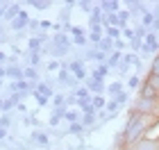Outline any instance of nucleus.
I'll list each match as a JSON object with an SVG mask.
<instances>
[{"label":"nucleus","instance_id":"obj_1","mask_svg":"<svg viewBox=\"0 0 159 150\" xmlns=\"http://www.w3.org/2000/svg\"><path fill=\"white\" fill-rule=\"evenodd\" d=\"M141 52L143 55H159V39H157V34H152V32L146 34L143 46H141Z\"/></svg>","mask_w":159,"mask_h":150},{"label":"nucleus","instance_id":"obj_2","mask_svg":"<svg viewBox=\"0 0 159 150\" xmlns=\"http://www.w3.org/2000/svg\"><path fill=\"white\" fill-rule=\"evenodd\" d=\"M66 68H68V73L75 75V80H84V77H86V70H84V61L82 59H75V61L66 64Z\"/></svg>","mask_w":159,"mask_h":150},{"label":"nucleus","instance_id":"obj_3","mask_svg":"<svg viewBox=\"0 0 159 150\" xmlns=\"http://www.w3.org/2000/svg\"><path fill=\"white\" fill-rule=\"evenodd\" d=\"M125 5H127V11L132 14V16H143L146 11H150L146 2H136V0H127Z\"/></svg>","mask_w":159,"mask_h":150},{"label":"nucleus","instance_id":"obj_4","mask_svg":"<svg viewBox=\"0 0 159 150\" xmlns=\"http://www.w3.org/2000/svg\"><path fill=\"white\" fill-rule=\"evenodd\" d=\"M11 27H14V30H18V32L25 30V27H30V16H27V11H20L18 16L11 20Z\"/></svg>","mask_w":159,"mask_h":150},{"label":"nucleus","instance_id":"obj_5","mask_svg":"<svg viewBox=\"0 0 159 150\" xmlns=\"http://www.w3.org/2000/svg\"><path fill=\"white\" fill-rule=\"evenodd\" d=\"M139 96H141V98H146V100H159V93H157L152 87H150L148 82H143L141 87H139Z\"/></svg>","mask_w":159,"mask_h":150},{"label":"nucleus","instance_id":"obj_6","mask_svg":"<svg viewBox=\"0 0 159 150\" xmlns=\"http://www.w3.org/2000/svg\"><path fill=\"white\" fill-rule=\"evenodd\" d=\"M134 150H159V139H143V141H139L136 146H132Z\"/></svg>","mask_w":159,"mask_h":150},{"label":"nucleus","instance_id":"obj_7","mask_svg":"<svg viewBox=\"0 0 159 150\" xmlns=\"http://www.w3.org/2000/svg\"><path fill=\"white\" fill-rule=\"evenodd\" d=\"M120 61H123V52H118V50H114V52L109 55V57H107V66H109V70L111 68H116V66H120Z\"/></svg>","mask_w":159,"mask_h":150},{"label":"nucleus","instance_id":"obj_8","mask_svg":"<svg viewBox=\"0 0 159 150\" xmlns=\"http://www.w3.org/2000/svg\"><path fill=\"white\" fill-rule=\"evenodd\" d=\"M100 7H102L105 14H118V11H120V9H118V7H120L118 0H111V2H109V0H105V2H100Z\"/></svg>","mask_w":159,"mask_h":150},{"label":"nucleus","instance_id":"obj_9","mask_svg":"<svg viewBox=\"0 0 159 150\" xmlns=\"http://www.w3.org/2000/svg\"><path fill=\"white\" fill-rule=\"evenodd\" d=\"M107 87L102 84V80H89V91L93 96H102V91H105Z\"/></svg>","mask_w":159,"mask_h":150},{"label":"nucleus","instance_id":"obj_10","mask_svg":"<svg viewBox=\"0 0 159 150\" xmlns=\"http://www.w3.org/2000/svg\"><path fill=\"white\" fill-rule=\"evenodd\" d=\"M98 50H100V52H109V50H111V52H114V50H116V48H114V41L109 39V37H105L102 41H100V43L96 46Z\"/></svg>","mask_w":159,"mask_h":150},{"label":"nucleus","instance_id":"obj_11","mask_svg":"<svg viewBox=\"0 0 159 150\" xmlns=\"http://www.w3.org/2000/svg\"><path fill=\"white\" fill-rule=\"evenodd\" d=\"M107 91H109V96H111V98H116V96H120L123 91H125V87H123L120 82H111L109 87H107Z\"/></svg>","mask_w":159,"mask_h":150},{"label":"nucleus","instance_id":"obj_12","mask_svg":"<svg viewBox=\"0 0 159 150\" xmlns=\"http://www.w3.org/2000/svg\"><path fill=\"white\" fill-rule=\"evenodd\" d=\"M7 77H14V80H23V68H18V66H9L7 68Z\"/></svg>","mask_w":159,"mask_h":150},{"label":"nucleus","instance_id":"obj_13","mask_svg":"<svg viewBox=\"0 0 159 150\" xmlns=\"http://www.w3.org/2000/svg\"><path fill=\"white\" fill-rule=\"evenodd\" d=\"M20 11H23V9H20V5H9V7H7V16H5V18H7V20H14Z\"/></svg>","mask_w":159,"mask_h":150},{"label":"nucleus","instance_id":"obj_14","mask_svg":"<svg viewBox=\"0 0 159 150\" xmlns=\"http://www.w3.org/2000/svg\"><path fill=\"white\" fill-rule=\"evenodd\" d=\"M105 34L109 37L111 41H118L123 37V32H120V27H105Z\"/></svg>","mask_w":159,"mask_h":150},{"label":"nucleus","instance_id":"obj_15","mask_svg":"<svg viewBox=\"0 0 159 150\" xmlns=\"http://www.w3.org/2000/svg\"><path fill=\"white\" fill-rule=\"evenodd\" d=\"M148 75H157V77H159V55L152 57V61H150V68H148Z\"/></svg>","mask_w":159,"mask_h":150},{"label":"nucleus","instance_id":"obj_16","mask_svg":"<svg viewBox=\"0 0 159 150\" xmlns=\"http://www.w3.org/2000/svg\"><path fill=\"white\" fill-rule=\"evenodd\" d=\"M120 32H123V39H125L127 43H129V41H132V39L136 37V32H134V30H132V27H129V25H125V27H120Z\"/></svg>","mask_w":159,"mask_h":150},{"label":"nucleus","instance_id":"obj_17","mask_svg":"<svg viewBox=\"0 0 159 150\" xmlns=\"http://www.w3.org/2000/svg\"><path fill=\"white\" fill-rule=\"evenodd\" d=\"M141 77L139 75H129V80H127V89H139L141 87Z\"/></svg>","mask_w":159,"mask_h":150},{"label":"nucleus","instance_id":"obj_18","mask_svg":"<svg viewBox=\"0 0 159 150\" xmlns=\"http://www.w3.org/2000/svg\"><path fill=\"white\" fill-rule=\"evenodd\" d=\"M30 5L34 7V9H39V11H43V9H48V7H50V2H48V0H32Z\"/></svg>","mask_w":159,"mask_h":150},{"label":"nucleus","instance_id":"obj_19","mask_svg":"<svg viewBox=\"0 0 159 150\" xmlns=\"http://www.w3.org/2000/svg\"><path fill=\"white\" fill-rule=\"evenodd\" d=\"M91 102H93V107H96V111H98V109H102V107H107V102H105V98H102V96H93V98H91Z\"/></svg>","mask_w":159,"mask_h":150},{"label":"nucleus","instance_id":"obj_20","mask_svg":"<svg viewBox=\"0 0 159 150\" xmlns=\"http://www.w3.org/2000/svg\"><path fill=\"white\" fill-rule=\"evenodd\" d=\"M89 93H91V91L86 89V87H82V89H75V98H77V100H86V98H91Z\"/></svg>","mask_w":159,"mask_h":150},{"label":"nucleus","instance_id":"obj_21","mask_svg":"<svg viewBox=\"0 0 159 150\" xmlns=\"http://www.w3.org/2000/svg\"><path fill=\"white\" fill-rule=\"evenodd\" d=\"M37 93H41V96H52V89L48 87V84H39V89H37Z\"/></svg>","mask_w":159,"mask_h":150},{"label":"nucleus","instance_id":"obj_22","mask_svg":"<svg viewBox=\"0 0 159 150\" xmlns=\"http://www.w3.org/2000/svg\"><path fill=\"white\" fill-rule=\"evenodd\" d=\"M141 46H143V39H139V37H134L129 41V50H141Z\"/></svg>","mask_w":159,"mask_h":150},{"label":"nucleus","instance_id":"obj_23","mask_svg":"<svg viewBox=\"0 0 159 150\" xmlns=\"http://www.w3.org/2000/svg\"><path fill=\"white\" fill-rule=\"evenodd\" d=\"M23 77H30V80H37V68H32V66H30V68H25V70H23Z\"/></svg>","mask_w":159,"mask_h":150},{"label":"nucleus","instance_id":"obj_24","mask_svg":"<svg viewBox=\"0 0 159 150\" xmlns=\"http://www.w3.org/2000/svg\"><path fill=\"white\" fill-rule=\"evenodd\" d=\"M93 118H96V114H84V116H82V125L89 127V125L93 123Z\"/></svg>","mask_w":159,"mask_h":150},{"label":"nucleus","instance_id":"obj_25","mask_svg":"<svg viewBox=\"0 0 159 150\" xmlns=\"http://www.w3.org/2000/svg\"><path fill=\"white\" fill-rule=\"evenodd\" d=\"M82 130H84V125L80 123V120H77V123H70V134H80Z\"/></svg>","mask_w":159,"mask_h":150},{"label":"nucleus","instance_id":"obj_26","mask_svg":"<svg viewBox=\"0 0 159 150\" xmlns=\"http://www.w3.org/2000/svg\"><path fill=\"white\" fill-rule=\"evenodd\" d=\"M77 5L82 7V11H89V14L96 9V7H93V2H86V0H82V2H77Z\"/></svg>","mask_w":159,"mask_h":150},{"label":"nucleus","instance_id":"obj_27","mask_svg":"<svg viewBox=\"0 0 159 150\" xmlns=\"http://www.w3.org/2000/svg\"><path fill=\"white\" fill-rule=\"evenodd\" d=\"M34 141H37V143H41V146H46V143H48V137H46V134H39V132H37V134H34Z\"/></svg>","mask_w":159,"mask_h":150},{"label":"nucleus","instance_id":"obj_28","mask_svg":"<svg viewBox=\"0 0 159 150\" xmlns=\"http://www.w3.org/2000/svg\"><path fill=\"white\" fill-rule=\"evenodd\" d=\"M39 59H41V57H39V52H32V55H30V61H32V68H37V66H39Z\"/></svg>","mask_w":159,"mask_h":150},{"label":"nucleus","instance_id":"obj_29","mask_svg":"<svg viewBox=\"0 0 159 150\" xmlns=\"http://www.w3.org/2000/svg\"><path fill=\"white\" fill-rule=\"evenodd\" d=\"M34 98H37V102H39V107H43V105L48 102V98H46V96H41V93H37V91H34Z\"/></svg>","mask_w":159,"mask_h":150},{"label":"nucleus","instance_id":"obj_30","mask_svg":"<svg viewBox=\"0 0 159 150\" xmlns=\"http://www.w3.org/2000/svg\"><path fill=\"white\" fill-rule=\"evenodd\" d=\"M75 46H86V41H89V37H73Z\"/></svg>","mask_w":159,"mask_h":150},{"label":"nucleus","instance_id":"obj_31","mask_svg":"<svg viewBox=\"0 0 159 150\" xmlns=\"http://www.w3.org/2000/svg\"><path fill=\"white\" fill-rule=\"evenodd\" d=\"M64 116H66V118L70 120V123H77V118H80V116H77L75 111H66V114H64Z\"/></svg>","mask_w":159,"mask_h":150},{"label":"nucleus","instance_id":"obj_32","mask_svg":"<svg viewBox=\"0 0 159 150\" xmlns=\"http://www.w3.org/2000/svg\"><path fill=\"white\" fill-rule=\"evenodd\" d=\"M48 70H59V61H55V59H52V61L48 64Z\"/></svg>","mask_w":159,"mask_h":150},{"label":"nucleus","instance_id":"obj_33","mask_svg":"<svg viewBox=\"0 0 159 150\" xmlns=\"http://www.w3.org/2000/svg\"><path fill=\"white\" fill-rule=\"evenodd\" d=\"M0 77H7V68H2V66H0Z\"/></svg>","mask_w":159,"mask_h":150},{"label":"nucleus","instance_id":"obj_34","mask_svg":"<svg viewBox=\"0 0 159 150\" xmlns=\"http://www.w3.org/2000/svg\"><path fill=\"white\" fill-rule=\"evenodd\" d=\"M2 59H5V55H2V52H0V61H2Z\"/></svg>","mask_w":159,"mask_h":150},{"label":"nucleus","instance_id":"obj_35","mask_svg":"<svg viewBox=\"0 0 159 150\" xmlns=\"http://www.w3.org/2000/svg\"><path fill=\"white\" fill-rule=\"evenodd\" d=\"M0 34H2V23H0Z\"/></svg>","mask_w":159,"mask_h":150},{"label":"nucleus","instance_id":"obj_36","mask_svg":"<svg viewBox=\"0 0 159 150\" xmlns=\"http://www.w3.org/2000/svg\"><path fill=\"white\" fill-rule=\"evenodd\" d=\"M0 84H2V80H0Z\"/></svg>","mask_w":159,"mask_h":150}]
</instances>
